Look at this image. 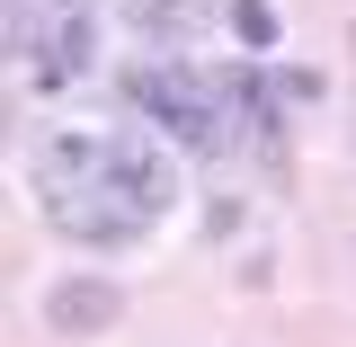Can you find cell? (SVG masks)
Listing matches in <instances>:
<instances>
[{"label":"cell","instance_id":"7a4b0ae2","mask_svg":"<svg viewBox=\"0 0 356 347\" xmlns=\"http://www.w3.org/2000/svg\"><path fill=\"white\" fill-rule=\"evenodd\" d=\"M125 98L187 152H222L250 116V81L241 72H196V63H134Z\"/></svg>","mask_w":356,"mask_h":347},{"label":"cell","instance_id":"8992f818","mask_svg":"<svg viewBox=\"0 0 356 347\" xmlns=\"http://www.w3.org/2000/svg\"><path fill=\"white\" fill-rule=\"evenodd\" d=\"M232 27H241V45H276V9L267 0H232Z\"/></svg>","mask_w":356,"mask_h":347},{"label":"cell","instance_id":"5b68a950","mask_svg":"<svg viewBox=\"0 0 356 347\" xmlns=\"http://www.w3.org/2000/svg\"><path fill=\"white\" fill-rule=\"evenodd\" d=\"M116 18L134 36H152V45H187V36H205L222 18V0H116Z\"/></svg>","mask_w":356,"mask_h":347},{"label":"cell","instance_id":"3957f363","mask_svg":"<svg viewBox=\"0 0 356 347\" xmlns=\"http://www.w3.org/2000/svg\"><path fill=\"white\" fill-rule=\"evenodd\" d=\"M9 45H27L44 89H72L98 63V18L89 0H9Z\"/></svg>","mask_w":356,"mask_h":347},{"label":"cell","instance_id":"277c9868","mask_svg":"<svg viewBox=\"0 0 356 347\" xmlns=\"http://www.w3.org/2000/svg\"><path fill=\"white\" fill-rule=\"evenodd\" d=\"M116 312H125V294H116L107 276H63V285H44V321H54L63 339H98V330H116Z\"/></svg>","mask_w":356,"mask_h":347},{"label":"cell","instance_id":"6da1fadb","mask_svg":"<svg viewBox=\"0 0 356 347\" xmlns=\"http://www.w3.org/2000/svg\"><path fill=\"white\" fill-rule=\"evenodd\" d=\"M27 178H36L44 223L72 241H143L178 205V170L125 134H44Z\"/></svg>","mask_w":356,"mask_h":347}]
</instances>
